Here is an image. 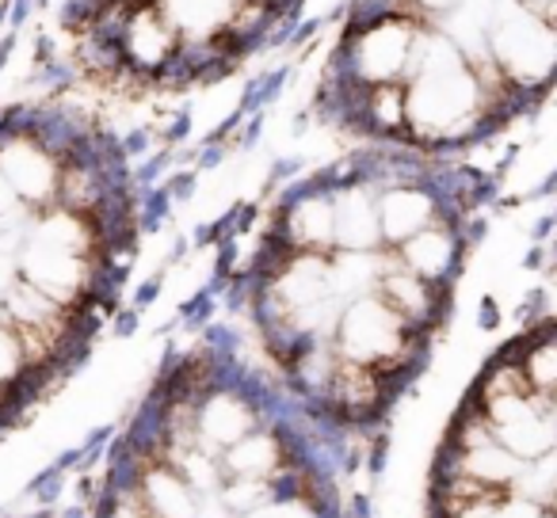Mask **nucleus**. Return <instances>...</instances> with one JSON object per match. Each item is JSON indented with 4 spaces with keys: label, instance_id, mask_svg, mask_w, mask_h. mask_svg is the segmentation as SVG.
Wrapping results in <instances>:
<instances>
[{
    "label": "nucleus",
    "instance_id": "1",
    "mask_svg": "<svg viewBox=\"0 0 557 518\" xmlns=\"http://www.w3.org/2000/svg\"><path fill=\"white\" fill-rule=\"evenodd\" d=\"M321 439L230 328H207L115 439L92 518H344Z\"/></svg>",
    "mask_w": 557,
    "mask_h": 518
},
{
    "label": "nucleus",
    "instance_id": "2",
    "mask_svg": "<svg viewBox=\"0 0 557 518\" xmlns=\"http://www.w3.org/2000/svg\"><path fill=\"white\" fill-rule=\"evenodd\" d=\"M424 518H557V317L485 358L450 416Z\"/></svg>",
    "mask_w": 557,
    "mask_h": 518
},
{
    "label": "nucleus",
    "instance_id": "3",
    "mask_svg": "<svg viewBox=\"0 0 557 518\" xmlns=\"http://www.w3.org/2000/svg\"><path fill=\"white\" fill-rule=\"evenodd\" d=\"M504 126L481 77L466 62L405 80V146L428 156H462Z\"/></svg>",
    "mask_w": 557,
    "mask_h": 518
},
{
    "label": "nucleus",
    "instance_id": "4",
    "mask_svg": "<svg viewBox=\"0 0 557 518\" xmlns=\"http://www.w3.org/2000/svg\"><path fill=\"white\" fill-rule=\"evenodd\" d=\"M488 58L516 96L542 108L557 88V27L523 0H500L488 24Z\"/></svg>",
    "mask_w": 557,
    "mask_h": 518
},
{
    "label": "nucleus",
    "instance_id": "5",
    "mask_svg": "<svg viewBox=\"0 0 557 518\" xmlns=\"http://www.w3.org/2000/svg\"><path fill=\"white\" fill-rule=\"evenodd\" d=\"M420 24L424 20L409 16V12L363 20V24H341V39H336L333 54H329L325 73L356 80L363 88L405 85Z\"/></svg>",
    "mask_w": 557,
    "mask_h": 518
},
{
    "label": "nucleus",
    "instance_id": "6",
    "mask_svg": "<svg viewBox=\"0 0 557 518\" xmlns=\"http://www.w3.org/2000/svg\"><path fill=\"white\" fill-rule=\"evenodd\" d=\"M119 47H123L126 70L134 73L141 92H157L161 77L180 54V35L172 31V24L161 16L153 0H131Z\"/></svg>",
    "mask_w": 557,
    "mask_h": 518
},
{
    "label": "nucleus",
    "instance_id": "7",
    "mask_svg": "<svg viewBox=\"0 0 557 518\" xmlns=\"http://www.w3.org/2000/svg\"><path fill=\"white\" fill-rule=\"evenodd\" d=\"M180 42H225L237 27L245 0H153Z\"/></svg>",
    "mask_w": 557,
    "mask_h": 518
},
{
    "label": "nucleus",
    "instance_id": "8",
    "mask_svg": "<svg viewBox=\"0 0 557 518\" xmlns=\"http://www.w3.org/2000/svg\"><path fill=\"white\" fill-rule=\"evenodd\" d=\"M405 9H409V16L424 20V24H440L447 12H455L462 0H401Z\"/></svg>",
    "mask_w": 557,
    "mask_h": 518
},
{
    "label": "nucleus",
    "instance_id": "9",
    "mask_svg": "<svg viewBox=\"0 0 557 518\" xmlns=\"http://www.w3.org/2000/svg\"><path fill=\"white\" fill-rule=\"evenodd\" d=\"M248 4H260L268 12H283V16H302L306 0H248Z\"/></svg>",
    "mask_w": 557,
    "mask_h": 518
},
{
    "label": "nucleus",
    "instance_id": "10",
    "mask_svg": "<svg viewBox=\"0 0 557 518\" xmlns=\"http://www.w3.org/2000/svg\"><path fill=\"white\" fill-rule=\"evenodd\" d=\"M16 47H20V31H4V35H0V77H4V70H9Z\"/></svg>",
    "mask_w": 557,
    "mask_h": 518
},
{
    "label": "nucleus",
    "instance_id": "11",
    "mask_svg": "<svg viewBox=\"0 0 557 518\" xmlns=\"http://www.w3.org/2000/svg\"><path fill=\"white\" fill-rule=\"evenodd\" d=\"M187 134H191V115H187V111H180L176 123L164 130V141H180V138H187Z\"/></svg>",
    "mask_w": 557,
    "mask_h": 518
}]
</instances>
